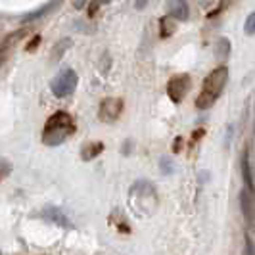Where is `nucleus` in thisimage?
<instances>
[{"label":"nucleus","instance_id":"10","mask_svg":"<svg viewBox=\"0 0 255 255\" xmlns=\"http://www.w3.org/2000/svg\"><path fill=\"white\" fill-rule=\"evenodd\" d=\"M242 173H244V180L248 184V188L252 190L255 184H254V175H252V169H250V161H248V155L242 157Z\"/></svg>","mask_w":255,"mask_h":255},{"label":"nucleus","instance_id":"12","mask_svg":"<svg viewBox=\"0 0 255 255\" xmlns=\"http://www.w3.org/2000/svg\"><path fill=\"white\" fill-rule=\"evenodd\" d=\"M244 31H246L248 35H255V12L248 15L246 25H244Z\"/></svg>","mask_w":255,"mask_h":255},{"label":"nucleus","instance_id":"6","mask_svg":"<svg viewBox=\"0 0 255 255\" xmlns=\"http://www.w3.org/2000/svg\"><path fill=\"white\" fill-rule=\"evenodd\" d=\"M167 12L177 21H186L190 15V8L186 0H167Z\"/></svg>","mask_w":255,"mask_h":255},{"label":"nucleus","instance_id":"16","mask_svg":"<svg viewBox=\"0 0 255 255\" xmlns=\"http://www.w3.org/2000/svg\"><path fill=\"white\" fill-rule=\"evenodd\" d=\"M146 4H148V0H134V8H136V10L146 8Z\"/></svg>","mask_w":255,"mask_h":255},{"label":"nucleus","instance_id":"15","mask_svg":"<svg viewBox=\"0 0 255 255\" xmlns=\"http://www.w3.org/2000/svg\"><path fill=\"white\" fill-rule=\"evenodd\" d=\"M8 173H10V165H8L6 161H0V180L4 179Z\"/></svg>","mask_w":255,"mask_h":255},{"label":"nucleus","instance_id":"7","mask_svg":"<svg viewBox=\"0 0 255 255\" xmlns=\"http://www.w3.org/2000/svg\"><path fill=\"white\" fill-rule=\"evenodd\" d=\"M44 217L52 219L56 225H62V227H65V229H69L71 227V223H69V219L65 217L64 213L58 209V207H48V209H44V213H42Z\"/></svg>","mask_w":255,"mask_h":255},{"label":"nucleus","instance_id":"1","mask_svg":"<svg viewBox=\"0 0 255 255\" xmlns=\"http://www.w3.org/2000/svg\"><path fill=\"white\" fill-rule=\"evenodd\" d=\"M75 132V121L71 115L65 112H56L46 121V127L42 130V142L48 146H58L64 140H67Z\"/></svg>","mask_w":255,"mask_h":255},{"label":"nucleus","instance_id":"8","mask_svg":"<svg viewBox=\"0 0 255 255\" xmlns=\"http://www.w3.org/2000/svg\"><path fill=\"white\" fill-rule=\"evenodd\" d=\"M240 205H242V213L248 221H254V204H252V198H250V192L242 190L240 194Z\"/></svg>","mask_w":255,"mask_h":255},{"label":"nucleus","instance_id":"11","mask_svg":"<svg viewBox=\"0 0 255 255\" xmlns=\"http://www.w3.org/2000/svg\"><path fill=\"white\" fill-rule=\"evenodd\" d=\"M229 54H230L229 38H219V42H217V56L221 58V60H225Z\"/></svg>","mask_w":255,"mask_h":255},{"label":"nucleus","instance_id":"14","mask_svg":"<svg viewBox=\"0 0 255 255\" xmlns=\"http://www.w3.org/2000/svg\"><path fill=\"white\" fill-rule=\"evenodd\" d=\"M246 255H255V244L250 236L246 238Z\"/></svg>","mask_w":255,"mask_h":255},{"label":"nucleus","instance_id":"2","mask_svg":"<svg viewBox=\"0 0 255 255\" xmlns=\"http://www.w3.org/2000/svg\"><path fill=\"white\" fill-rule=\"evenodd\" d=\"M227 81H229V69H227L225 65L213 69L209 75L205 77L204 89H202L198 100H196V108H198V110H207V108H211L213 104L217 102L219 96H221V92L225 89Z\"/></svg>","mask_w":255,"mask_h":255},{"label":"nucleus","instance_id":"9","mask_svg":"<svg viewBox=\"0 0 255 255\" xmlns=\"http://www.w3.org/2000/svg\"><path fill=\"white\" fill-rule=\"evenodd\" d=\"M102 150H104L102 142H92V144L83 148V159H87V161H89V159H94Z\"/></svg>","mask_w":255,"mask_h":255},{"label":"nucleus","instance_id":"17","mask_svg":"<svg viewBox=\"0 0 255 255\" xmlns=\"http://www.w3.org/2000/svg\"><path fill=\"white\" fill-rule=\"evenodd\" d=\"M200 2V6H209V4H213L215 0H198Z\"/></svg>","mask_w":255,"mask_h":255},{"label":"nucleus","instance_id":"3","mask_svg":"<svg viewBox=\"0 0 255 255\" xmlns=\"http://www.w3.org/2000/svg\"><path fill=\"white\" fill-rule=\"evenodd\" d=\"M77 73L73 69H65L62 71L60 75L54 77V81L50 83V89L54 92V96H58V98H65V96H69L77 87Z\"/></svg>","mask_w":255,"mask_h":255},{"label":"nucleus","instance_id":"18","mask_svg":"<svg viewBox=\"0 0 255 255\" xmlns=\"http://www.w3.org/2000/svg\"><path fill=\"white\" fill-rule=\"evenodd\" d=\"M0 255H2V254H0Z\"/></svg>","mask_w":255,"mask_h":255},{"label":"nucleus","instance_id":"4","mask_svg":"<svg viewBox=\"0 0 255 255\" xmlns=\"http://www.w3.org/2000/svg\"><path fill=\"white\" fill-rule=\"evenodd\" d=\"M188 90H190V77L188 75L173 77V79L169 81V85H167V94H169V98H171L173 102H180V100L186 96Z\"/></svg>","mask_w":255,"mask_h":255},{"label":"nucleus","instance_id":"13","mask_svg":"<svg viewBox=\"0 0 255 255\" xmlns=\"http://www.w3.org/2000/svg\"><path fill=\"white\" fill-rule=\"evenodd\" d=\"M175 31V25L169 21V19H161V35L167 37V35H171Z\"/></svg>","mask_w":255,"mask_h":255},{"label":"nucleus","instance_id":"5","mask_svg":"<svg viewBox=\"0 0 255 255\" xmlns=\"http://www.w3.org/2000/svg\"><path fill=\"white\" fill-rule=\"evenodd\" d=\"M123 110V102L119 98H106L100 104V119L102 121H115Z\"/></svg>","mask_w":255,"mask_h":255}]
</instances>
